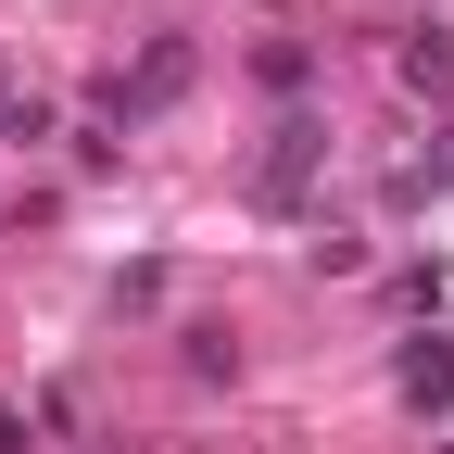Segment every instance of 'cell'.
<instances>
[{"mask_svg":"<svg viewBox=\"0 0 454 454\" xmlns=\"http://www.w3.org/2000/svg\"><path fill=\"white\" fill-rule=\"evenodd\" d=\"M391 76H404V89H454V26H404V38H391Z\"/></svg>","mask_w":454,"mask_h":454,"instance_id":"6da1fadb","label":"cell"},{"mask_svg":"<svg viewBox=\"0 0 454 454\" xmlns=\"http://www.w3.org/2000/svg\"><path fill=\"white\" fill-rule=\"evenodd\" d=\"M303 164H316V127L291 114V127H278V152H265V202H291V190H303Z\"/></svg>","mask_w":454,"mask_h":454,"instance_id":"3957f363","label":"cell"},{"mask_svg":"<svg viewBox=\"0 0 454 454\" xmlns=\"http://www.w3.org/2000/svg\"><path fill=\"white\" fill-rule=\"evenodd\" d=\"M177 89H190V51H177V38H152V51H139V76L114 89V114H152V101H177Z\"/></svg>","mask_w":454,"mask_h":454,"instance_id":"7a4b0ae2","label":"cell"},{"mask_svg":"<svg viewBox=\"0 0 454 454\" xmlns=\"http://www.w3.org/2000/svg\"><path fill=\"white\" fill-rule=\"evenodd\" d=\"M0 454H26V417H13V404H0Z\"/></svg>","mask_w":454,"mask_h":454,"instance_id":"5b68a950","label":"cell"},{"mask_svg":"<svg viewBox=\"0 0 454 454\" xmlns=\"http://www.w3.org/2000/svg\"><path fill=\"white\" fill-rule=\"evenodd\" d=\"M404 404H454V340H417L404 354Z\"/></svg>","mask_w":454,"mask_h":454,"instance_id":"277c9868","label":"cell"}]
</instances>
